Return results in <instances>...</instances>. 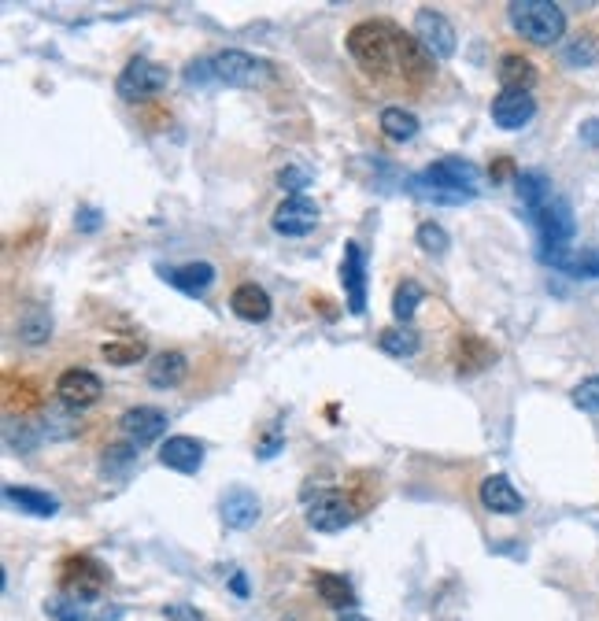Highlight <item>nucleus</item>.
Masks as SVG:
<instances>
[{
    "mask_svg": "<svg viewBox=\"0 0 599 621\" xmlns=\"http://www.w3.org/2000/svg\"><path fill=\"white\" fill-rule=\"evenodd\" d=\"M422 178L437 189H448V193L470 196V200L477 196V171L466 159H437L422 171Z\"/></svg>",
    "mask_w": 599,
    "mask_h": 621,
    "instance_id": "obj_12",
    "label": "nucleus"
},
{
    "mask_svg": "<svg viewBox=\"0 0 599 621\" xmlns=\"http://www.w3.org/2000/svg\"><path fill=\"white\" fill-rule=\"evenodd\" d=\"M130 463H134V448H130V444H126V448L104 451V474H108V470H119V474H123V470H130Z\"/></svg>",
    "mask_w": 599,
    "mask_h": 621,
    "instance_id": "obj_39",
    "label": "nucleus"
},
{
    "mask_svg": "<svg viewBox=\"0 0 599 621\" xmlns=\"http://www.w3.org/2000/svg\"><path fill=\"white\" fill-rule=\"evenodd\" d=\"M159 463L167 470H178V474H196L200 463H204V448L193 437H171L159 448Z\"/></svg>",
    "mask_w": 599,
    "mask_h": 621,
    "instance_id": "obj_16",
    "label": "nucleus"
},
{
    "mask_svg": "<svg viewBox=\"0 0 599 621\" xmlns=\"http://www.w3.org/2000/svg\"><path fill=\"white\" fill-rule=\"evenodd\" d=\"M52 333V318L45 311H30V315L19 322V341L23 344H45Z\"/></svg>",
    "mask_w": 599,
    "mask_h": 621,
    "instance_id": "obj_32",
    "label": "nucleus"
},
{
    "mask_svg": "<svg viewBox=\"0 0 599 621\" xmlns=\"http://www.w3.org/2000/svg\"><path fill=\"white\" fill-rule=\"evenodd\" d=\"M507 174H511V159H496L492 163V182H503Z\"/></svg>",
    "mask_w": 599,
    "mask_h": 621,
    "instance_id": "obj_44",
    "label": "nucleus"
},
{
    "mask_svg": "<svg viewBox=\"0 0 599 621\" xmlns=\"http://www.w3.org/2000/svg\"><path fill=\"white\" fill-rule=\"evenodd\" d=\"M566 63L570 67H592V63L599 60V45H596V37H588V34H581V37H574L570 45H566Z\"/></svg>",
    "mask_w": 599,
    "mask_h": 621,
    "instance_id": "obj_33",
    "label": "nucleus"
},
{
    "mask_svg": "<svg viewBox=\"0 0 599 621\" xmlns=\"http://www.w3.org/2000/svg\"><path fill=\"white\" fill-rule=\"evenodd\" d=\"M507 15H511V26L518 34L533 45H544V49L559 45L566 34V12L551 0H514Z\"/></svg>",
    "mask_w": 599,
    "mask_h": 621,
    "instance_id": "obj_2",
    "label": "nucleus"
},
{
    "mask_svg": "<svg viewBox=\"0 0 599 621\" xmlns=\"http://www.w3.org/2000/svg\"><path fill=\"white\" fill-rule=\"evenodd\" d=\"M540 259L570 278H599V248H585V252L559 248V252H540Z\"/></svg>",
    "mask_w": 599,
    "mask_h": 621,
    "instance_id": "obj_17",
    "label": "nucleus"
},
{
    "mask_svg": "<svg viewBox=\"0 0 599 621\" xmlns=\"http://www.w3.org/2000/svg\"><path fill=\"white\" fill-rule=\"evenodd\" d=\"M315 588H318V596L326 599L330 607L341 610V614L355 607V592H352V585L344 581L341 573H315Z\"/></svg>",
    "mask_w": 599,
    "mask_h": 621,
    "instance_id": "obj_27",
    "label": "nucleus"
},
{
    "mask_svg": "<svg viewBox=\"0 0 599 621\" xmlns=\"http://www.w3.org/2000/svg\"><path fill=\"white\" fill-rule=\"evenodd\" d=\"M307 522L318 533H341V529H348L355 522V507L348 503L344 492L326 488L322 496H315V500L307 503Z\"/></svg>",
    "mask_w": 599,
    "mask_h": 621,
    "instance_id": "obj_7",
    "label": "nucleus"
},
{
    "mask_svg": "<svg viewBox=\"0 0 599 621\" xmlns=\"http://www.w3.org/2000/svg\"><path fill=\"white\" fill-rule=\"evenodd\" d=\"M163 621H204V618L193 607H167L163 610Z\"/></svg>",
    "mask_w": 599,
    "mask_h": 621,
    "instance_id": "obj_41",
    "label": "nucleus"
},
{
    "mask_svg": "<svg viewBox=\"0 0 599 621\" xmlns=\"http://www.w3.org/2000/svg\"><path fill=\"white\" fill-rule=\"evenodd\" d=\"M341 285L344 293H348V311L352 315H367V256H363L359 241L344 244Z\"/></svg>",
    "mask_w": 599,
    "mask_h": 621,
    "instance_id": "obj_11",
    "label": "nucleus"
},
{
    "mask_svg": "<svg viewBox=\"0 0 599 621\" xmlns=\"http://www.w3.org/2000/svg\"><path fill=\"white\" fill-rule=\"evenodd\" d=\"M167 82H171V71H167L163 63L148 60V56H134V60L123 67L119 82H115V89H119V97H123V100H130V104H141V100L159 97V93L167 89Z\"/></svg>",
    "mask_w": 599,
    "mask_h": 621,
    "instance_id": "obj_3",
    "label": "nucleus"
},
{
    "mask_svg": "<svg viewBox=\"0 0 599 621\" xmlns=\"http://www.w3.org/2000/svg\"><path fill=\"white\" fill-rule=\"evenodd\" d=\"M581 137H585L588 145H596V148H599V119L581 122Z\"/></svg>",
    "mask_w": 599,
    "mask_h": 621,
    "instance_id": "obj_43",
    "label": "nucleus"
},
{
    "mask_svg": "<svg viewBox=\"0 0 599 621\" xmlns=\"http://www.w3.org/2000/svg\"><path fill=\"white\" fill-rule=\"evenodd\" d=\"M189 378V359L182 352H159L148 363V385L152 389H178Z\"/></svg>",
    "mask_w": 599,
    "mask_h": 621,
    "instance_id": "obj_19",
    "label": "nucleus"
},
{
    "mask_svg": "<svg viewBox=\"0 0 599 621\" xmlns=\"http://www.w3.org/2000/svg\"><path fill=\"white\" fill-rule=\"evenodd\" d=\"M163 278L171 281L174 289H182L185 296H204L215 285V267L211 263H185V267L163 270Z\"/></svg>",
    "mask_w": 599,
    "mask_h": 621,
    "instance_id": "obj_20",
    "label": "nucleus"
},
{
    "mask_svg": "<svg viewBox=\"0 0 599 621\" xmlns=\"http://www.w3.org/2000/svg\"><path fill=\"white\" fill-rule=\"evenodd\" d=\"M415 41L433 56V60H448L455 52V26L448 23V15L422 8L415 15Z\"/></svg>",
    "mask_w": 599,
    "mask_h": 621,
    "instance_id": "obj_9",
    "label": "nucleus"
},
{
    "mask_svg": "<svg viewBox=\"0 0 599 621\" xmlns=\"http://www.w3.org/2000/svg\"><path fill=\"white\" fill-rule=\"evenodd\" d=\"M270 226H274V233H282V237H307L318 226V204L304 193L285 196L282 204L274 207Z\"/></svg>",
    "mask_w": 599,
    "mask_h": 621,
    "instance_id": "obj_8",
    "label": "nucleus"
},
{
    "mask_svg": "<svg viewBox=\"0 0 599 621\" xmlns=\"http://www.w3.org/2000/svg\"><path fill=\"white\" fill-rule=\"evenodd\" d=\"M407 189H411L418 200H433V204H466V200H470V196H459V193H448V189L429 185L422 174H411V178H407Z\"/></svg>",
    "mask_w": 599,
    "mask_h": 621,
    "instance_id": "obj_31",
    "label": "nucleus"
},
{
    "mask_svg": "<svg viewBox=\"0 0 599 621\" xmlns=\"http://www.w3.org/2000/svg\"><path fill=\"white\" fill-rule=\"evenodd\" d=\"M185 82H189V86H208V82H215V67H211V60L189 63V67H185Z\"/></svg>",
    "mask_w": 599,
    "mask_h": 621,
    "instance_id": "obj_38",
    "label": "nucleus"
},
{
    "mask_svg": "<svg viewBox=\"0 0 599 621\" xmlns=\"http://www.w3.org/2000/svg\"><path fill=\"white\" fill-rule=\"evenodd\" d=\"M533 222H537V230H540V252H559V248H566V244L574 241L577 222L563 196H551L548 204L537 207V211H533Z\"/></svg>",
    "mask_w": 599,
    "mask_h": 621,
    "instance_id": "obj_5",
    "label": "nucleus"
},
{
    "mask_svg": "<svg viewBox=\"0 0 599 621\" xmlns=\"http://www.w3.org/2000/svg\"><path fill=\"white\" fill-rule=\"evenodd\" d=\"M514 189H518V200H522V207H526L529 215L537 211V207H544L551 200V182L544 178L540 171H518L514 174Z\"/></svg>",
    "mask_w": 599,
    "mask_h": 621,
    "instance_id": "obj_24",
    "label": "nucleus"
},
{
    "mask_svg": "<svg viewBox=\"0 0 599 621\" xmlns=\"http://www.w3.org/2000/svg\"><path fill=\"white\" fill-rule=\"evenodd\" d=\"M344 45H348V56L359 63V71L370 78L400 74V45H404L400 26L385 23V19H367V23L352 26Z\"/></svg>",
    "mask_w": 599,
    "mask_h": 621,
    "instance_id": "obj_1",
    "label": "nucleus"
},
{
    "mask_svg": "<svg viewBox=\"0 0 599 621\" xmlns=\"http://www.w3.org/2000/svg\"><path fill=\"white\" fill-rule=\"evenodd\" d=\"M477 496H481V503H485V511H492V514H518L522 511V496L514 492V485L503 474L485 477L481 488H477Z\"/></svg>",
    "mask_w": 599,
    "mask_h": 621,
    "instance_id": "obj_18",
    "label": "nucleus"
},
{
    "mask_svg": "<svg viewBox=\"0 0 599 621\" xmlns=\"http://www.w3.org/2000/svg\"><path fill=\"white\" fill-rule=\"evenodd\" d=\"M111 581L108 566H100L93 555H71L60 566V588L71 599H97Z\"/></svg>",
    "mask_w": 599,
    "mask_h": 621,
    "instance_id": "obj_4",
    "label": "nucleus"
},
{
    "mask_svg": "<svg viewBox=\"0 0 599 621\" xmlns=\"http://www.w3.org/2000/svg\"><path fill=\"white\" fill-rule=\"evenodd\" d=\"M381 134L404 145V141L418 137V119L407 108H385L381 111Z\"/></svg>",
    "mask_w": 599,
    "mask_h": 621,
    "instance_id": "obj_28",
    "label": "nucleus"
},
{
    "mask_svg": "<svg viewBox=\"0 0 599 621\" xmlns=\"http://www.w3.org/2000/svg\"><path fill=\"white\" fill-rule=\"evenodd\" d=\"M337 621H367V618H363V614H355V610H344V614Z\"/></svg>",
    "mask_w": 599,
    "mask_h": 621,
    "instance_id": "obj_46",
    "label": "nucleus"
},
{
    "mask_svg": "<svg viewBox=\"0 0 599 621\" xmlns=\"http://www.w3.org/2000/svg\"><path fill=\"white\" fill-rule=\"evenodd\" d=\"M230 307L237 318H245V322H267L270 311H274V304H270V296L263 285H256V281H245V285H237L230 296Z\"/></svg>",
    "mask_w": 599,
    "mask_h": 621,
    "instance_id": "obj_15",
    "label": "nucleus"
},
{
    "mask_svg": "<svg viewBox=\"0 0 599 621\" xmlns=\"http://www.w3.org/2000/svg\"><path fill=\"white\" fill-rule=\"evenodd\" d=\"M278 448H282V433H278V429H270V437L263 440V444H259L256 455H259V459H270V455H274Z\"/></svg>",
    "mask_w": 599,
    "mask_h": 621,
    "instance_id": "obj_42",
    "label": "nucleus"
},
{
    "mask_svg": "<svg viewBox=\"0 0 599 621\" xmlns=\"http://www.w3.org/2000/svg\"><path fill=\"white\" fill-rule=\"evenodd\" d=\"M56 396L60 403L74 407V411H82V407H93V403L104 396V381L86 370V366H71V370H63L60 381H56Z\"/></svg>",
    "mask_w": 599,
    "mask_h": 621,
    "instance_id": "obj_10",
    "label": "nucleus"
},
{
    "mask_svg": "<svg viewBox=\"0 0 599 621\" xmlns=\"http://www.w3.org/2000/svg\"><path fill=\"white\" fill-rule=\"evenodd\" d=\"M570 400H574V407H581V411L596 414L599 411V374H592V378L581 381V385L570 392Z\"/></svg>",
    "mask_w": 599,
    "mask_h": 621,
    "instance_id": "obj_35",
    "label": "nucleus"
},
{
    "mask_svg": "<svg viewBox=\"0 0 599 621\" xmlns=\"http://www.w3.org/2000/svg\"><path fill=\"white\" fill-rule=\"evenodd\" d=\"M537 115V100L529 97V93H514V89H503L500 97L492 100V122L500 126V130H522L529 126Z\"/></svg>",
    "mask_w": 599,
    "mask_h": 621,
    "instance_id": "obj_14",
    "label": "nucleus"
},
{
    "mask_svg": "<svg viewBox=\"0 0 599 621\" xmlns=\"http://www.w3.org/2000/svg\"><path fill=\"white\" fill-rule=\"evenodd\" d=\"M211 67H215V82H222V86H256V82H263V78L274 74V67H270L267 60L248 56V52H241V49L211 56Z\"/></svg>",
    "mask_w": 599,
    "mask_h": 621,
    "instance_id": "obj_6",
    "label": "nucleus"
},
{
    "mask_svg": "<svg viewBox=\"0 0 599 621\" xmlns=\"http://www.w3.org/2000/svg\"><path fill=\"white\" fill-rule=\"evenodd\" d=\"M222 518H226V525H230V529H248V525H256V518H259L256 492L233 488L230 496L222 500Z\"/></svg>",
    "mask_w": 599,
    "mask_h": 621,
    "instance_id": "obj_22",
    "label": "nucleus"
},
{
    "mask_svg": "<svg viewBox=\"0 0 599 621\" xmlns=\"http://www.w3.org/2000/svg\"><path fill=\"white\" fill-rule=\"evenodd\" d=\"M4 500L19 507L23 514H34V518H52V514L60 511V500L49 496V492H41V488H19V485H8L4 488Z\"/></svg>",
    "mask_w": 599,
    "mask_h": 621,
    "instance_id": "obj_21",
    "label": "nucleus"
},
{
    "mask_svg": "<svg viewBox=\"0 0 599 621\" xmlns=\"http://www.w3.org/2000/svg\"><path fill=\"white\" fill-rule=\"evenodd\" d=\"M145 352L148 348L141 341H108L100 348V355H104L111 366H130V363H137V359H145Z\"/></svg>",
    "mask_w": 599,
    "mask_h": 621,
    "instance_id": "obj_30",
    "label": "nucleus"
},
{
    "mask_svg": "<svg viewBox=\"0 0 599 621\" xmlns=\"http://www.w3.org/2000/svg\"><path fill=\"white\" fill-rule=\"evenodd\" d=\"M74 222H78V230L93 233L100 226V211H93V207H78V215H74Z\"/></svg>",
    "mask_w": 599,
    "mask_h": 621,
    "instance_id": "obj_40",
    "label": "nucleus"
},
{
    "mask_svg": "<svg viewBox=\"0 0 599 621\" xmlns=\"http://www.w3.org/2000/svg\"><path fill=\"white\" fill-rule=\"evenodd\" d=\"M426 300V285L415 278H407L396 285V293H392V315L400 326H411V315H415V307Z\"/></svg>",
    "mask_w": 599,
    "mask_h": 621,
    "instance_id": "obj_26",
    "label": "nucleus"
},
{
    "mask_svg": "<svg viewBox=\"0 0 599 621\" xmlns=\"http://www.w3.org/2000/svg\"><path fill=\"white\" fill-rule=\"evenodd\" d=\"M49 614L56 621H82V610H78V599L71 596H60L49 603Z\"/></svg>",
    "mask_w": 599,
    "mask_h": 621,
    "instance_id": "obj_37",
    "label": "nucleus"
},
{
    "mask_svg": "<svg viewBox=\"0 0 599 621\" xmlns=\"http://www.w3.org/2000/svg\"><path fill=\"white\" fill-rule=\"evenodd\" d=\"M492 359H496V352H492L485 341H459V374H474V370H481V366H489Z\"/></svg>",
    "mask_w": 599,
    "mask_h": 621,
    "instance_id": "obj_29",
    "label": "nucleus"
},
{
    "mask_svg": "<svg viewBox=\"0 0 599 621\" xmlns=\"http://www.w3.org/2000/svg\"><path fill=\"white\" fill-rule=\"evenodd\" d=\"M230 588L241 599H248V577H245V573H233V577H230Z\"/></svg>",
    "mask_w": 599,
    "mask_h": 621,
    "instance_id": "obj_45",
    "label": "nucleus"
},
{
    "mask_svg": "<svg viewBox=\"0 0 599 621\" xmlns=\"http://www.w3.org/2000/svg\"><path fill=\"white\" fill-rule=\"evenodd\" d=\"M378 344H381V352L392 355V359H411V355L422 348V337H418L415 326H400V322H396V326L381 329Z\"/></svg>",
    "mask_w": 599,
    "mask_h": 621,
    "instance_id": "obj_23",
    "label": "nucleus"
},
{
    "mask_svg": "<svg viewBox=\"0 0 599 621\" xmlns=\"http://www.w3.org/2000/svg\"><path fill=\"white\" fill-rule=\"evenodd\" d=\"M415 241H418V248L422 252H433V256H444L448 248H452V237L437 226V222H422L418 226V233H415Z\"/></svg>",
    "mask_w": 599,
    "mask_h": 621,
    "instance_id": "obj_34",
    "label": "nucleus"
},
{
    "mask_svg": "<svg viewBox=\"0 0 599 621\" xmlns=\"http://www.w3.org/2000/svg\"><path fill=\"white\" fill-rule=\"evenodd\" d=\"M307 182H311V171H304V167H285V171H278V185L289 189V196L304 193Z\"/></svg>",
    "mask_w": 599,
    "mask_h": 621,
    "instance_id": "obj_36",
    "label": "nucleus"
},
{
    "mask_svg": "<svg viewBox=\"0 0 599 621\" xmlns=\"http://www.w3.org/2000/svg\"><path fill=\"white\" fill-rule=\"evenodd\" d=\"M500 82H503V89H514V93H529V89L537 86V67H533L526 56L511 52V56H503V60H500Z\"/></svg>",
    "mask_w": 599,
    "mask_h": 621,
    "instance_id": "obj_25",
    "label": "nucleus"
},
{
    "mask_svg": "<svg viewBox=\"0 0 599 621\" xmlns=\"http://www.w3.org/2000/svg\"><path fill=\"white\" fill-rule=\"evenodd\" d=\"M119 429L130 437V444L148 448V444H156V440L167 433V414L159 411V407H130V411L119 418Z\"/></svg>",
    "mask_w": 599,
    "mask_h": 621,
    "instance_id": "obj_13",
    "label": "nucleus"
}]
</instances>
